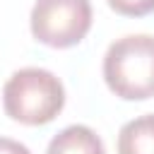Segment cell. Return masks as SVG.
<instances>
[{"label": "cell", "instance_id": "52a82bcc", "mask_svg": "<svg viewBox=\"0 0 154 154\" xmlns=\"http://www.w3.org/2000/svg\"><path fill=\"white\" fill-rule=\"evenodd\" d=\"M0 154H31L26 144L12 137H0Z\"/></svg>", "mask_w": 154, "mask_h": 154}, {"label": "cell", "instance_id": "8992f818", "mask_svg": "<svg viewBox=\"0 0 154 154\" xmlns=\"http://www.w3.org/2000/svg\"><path fill=\"white\" fill-rule=\"evenodd\" d=\"M106 2L111 5V10L125 17H144L154 12V0H106Z\"/></svg>", "mask_w": 154, "mask_h": 154}, {"label": "cell", "instance_id": "3957f363", "mask_svg": "<svg viewBox=\"0 0 154 154\" xmlns=\"http://www.w3.org/2000/svg\"><path fill=\"white\" fill-rule=\"evenodd\" d=\"M31 34L51 48L77 46L91 29L89 0H36L29 14Z\"/></svg>", "mask_w": 154, "mask_h": 154}, {"label": "cell", "instance_id": "7a4b0ae2", "mask_svg": "<svg viewBox=\"0 0 154 154\" xmlns=\"http://www.w3.org/2000/svg\"><path fill=\"white\" fill-rule=\"evenodd\" d=\"M65 106L63 82L46 67H22L2 87L5 113L22 125H46Z\"/></svg>", "mask_w": 154, "mask_h": 154}, {"label": "cell", "instance_id": "6da1fadb", "mask_svg": "<svg viewBox=\"0 0 154 154\" xmlns=\"http://www.w3.org/2000/svg\"><path fill=\"white\" fill-rule=\"evenodd\" d=\"M103 79L125 101L154 96V36L128 34L116 38L103 55Z\"/></svg>", "mask_w": 154, "mask_h": 154}, {"label": "cell", "instance_id": "277c9868", "mask_svg": "<svg viewBox=\"0 0 154 154\" xmlns=\"http://www.w3.org/2000/svg\"><path fill=\"white\" fill-rule=\"evenodd\" d=\"M46 154H106V149L89 125H67L48 142Z\"/></svg>", "mask_w": 154, "mask_h": 154}, {"label": "cell", "instance_id": "5b68a950", "mask_svg": "<svg viewBox=\"0 0 154 154\" xmlns=\"http://www.w3.org/2000/svg\"><path fill=\"white\" fill-rule=\"evenodd\" d=\"M118 154H154V113L137 116L120 128Z\"/></svg>", "mask_w": 154, "mask_h": 154}]
</instances>
